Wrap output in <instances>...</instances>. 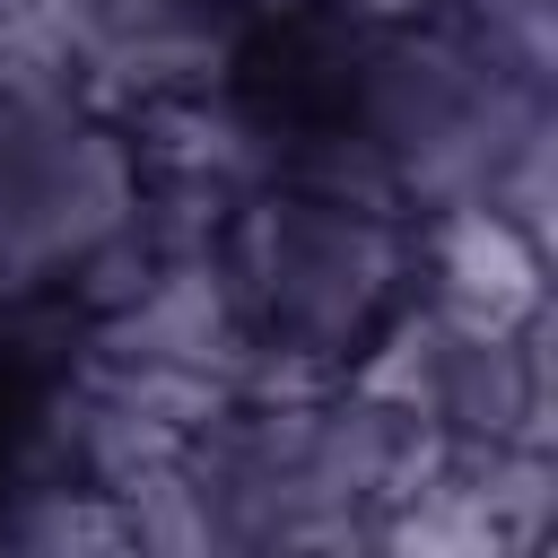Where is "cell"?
Wrapping results in <instances>:
<instances>
[{"mask_svg":"<svg viewBox=\"0 0 558 558\" xmlns=\"http://www.w3.org/2000/svg\"><path fill=\"white\" fill-rule=\"evenodd\" d=\"M157 218L166 192L140 113L0 78V331H105L131 314L166 270Z\"/></svg>","mask_w":558,"mask_h":558,"instance_id":"obj_2","label":"cell"},{"mask_svg":"<svg viewBox=\"0 0 558 558\" xmlns=\"http://www.w3.org/2000/svg\"><path fill=\"white\" fill-rule=\"evenodd\" d=\"M192 279L253 384H357L418 314V209L349 174L253 166L209 201Z\"/></svg>","mask_w":558,"mask_h":558,"instance_id":"obj_1","label":"cell"},{"mask_svg":"<svg viewBox=\"0 0 558 558\" xmlns=\"http://www.w3.org/2000/svg\"><path fill=\"white\" fill-rule=\"evenodd\" d=\"M418 314L480 340H541L549 314V253L541 218L506 192H453L418 209Z\"/></svg>","mask_w":558,"mask_h":558,"instance_id":"obj_3","label":"cell"}]
</instances>
